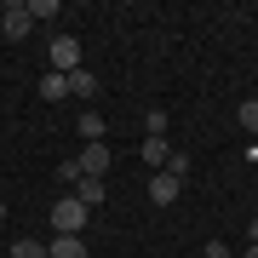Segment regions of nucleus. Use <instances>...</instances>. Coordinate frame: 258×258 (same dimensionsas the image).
<instances>
[{
  "instance_id": "10",
  "label": "nucleus",
  "mask_w": 258,
  "mask_h": 258,
  "mask_svg": "<svg viewBox=\"0 0 258 258\" xmlns=\"http://www.w3.org/2000/svg\"><path fill=\"white\" fill-rule=\"evenodd\" d=\"M69 195H75V201H81V207H86V212H92V207H98V201H103V178H81V184H75V189H69Z\"/></svg>"
},
{
  "instance_id": "14",
  "label": "nucleus",
  "mask_w": 258,
  "mask_h": 258,
  "mask_svg": "<svg viewBox=\"0 0 258 258\" xmlns=\"http://www.w3.org/2000/svg\"><path fill=\"white\" fill-rule=\"evenodd\" d=\"M241 126L258 138V98H247V103H241Z\"/></svg>"
},
{
  "instance_id": "1",
  "label": "nucleus",
  "mask_w": 258,
  "mask_h": 258,
  "mask_svg": "<svg viewBox=\"0 0 258 258\" xmlns=\"http://www.w3.org/2000/svg\"><path fill=\"white\" fill-rule=\"evenodd\" d=\"M86 218H92V212H86L81 201H75V195L52 201V230H57V235H81V230H86Z\"/></svg>"
},
{
  "instance_id": "11",
  "label": "nucleus",
  "mask_w": 258,
  "mask_h": 258,
  "mask_svg": "<svg viewBox=\"0 0 258 258\" xmlns=\"http://www.w3.org/2000/svg\"><path fill=\"white\" fill-rule=\"evenodd\" d=\"M69 98H98V75L92 69H75L69 75Z\"/></svg>"
},
{
  "instance_id": "16",
  "label": "nucleus",
  "mask_w": 258,
  "mask_h": 258,
  "mask_svg": "<svg viewBox=\"0 0 258 258\" xmlns=\"http://www.w3.org/2000/svg\"><path fill=\"white\" fill-rule=\"evenodd\" d=\"M207 258H230V247L224 241H207Z\"/></svg>"
},
{
  "instance_id": "17",
  "label": "nucleus",
  "mask_w": 258,
  "mask_h": 258,
  "mask_svg": "<svg viewBox=\"0 0 258 258\" xmlns=\"http://www.w3.org/2000/svg\"><path fill=\"white\" fill-rule=\"evenodd\" d=\"M247 247H258V218H252V224H247Z\"/></svg>"
},
{
  "instance_id": "15",
  "label": "nucleus",
  "mask_w": 258,
  "mask_h": 258,
  "mask_svg": "<svg viewBox=\"0 0 258 258\" xmlns=\"http://www.w3.org/2000/svg\"><path fill=\"white\" fill-rule=\"evenodd\" d=\"M29 18H57V0H29Z\"/></svg>"
},
{
  "instance_id": "12",
  "label": "nucleus",
  "mask_w": 258,
  "mask_h": 258,
  "mask_svg": "<svg viewBox=\"0 0 258 258\" xmlns=\"http://www.w3.org/2000/svg\"><path fill=\"white\" fill-rule=\"evenodd\" d=\"M6 252H12V258H46V247H40L35 235H23V241H12Z\"/></svg>"
},
{
  "instance_id": "2",
  "label": "nucleus",
  "mask_w": 258,
  "mask_h": 258,
  "mask_svg": "<svg viewBox=\"0 0 258 258\" xmlns=\"http://www.w3.org/2000/svg\"><path fill=\"white\" fill-rule=\"evenodd\" d=\"M46 69L52 75H75V69H81V40H75V35H57L52 52H46Z\"/></svg>"
},
{
  "instance_id": "13",
  "label": "nucleus",
  "mask_w": 258,
  "mask_h": 258,
  "mask_svg": "<svg viewBox=\"0 0 258 258\" xmlns=\"http://www.w3.org/2000/svg\"><path fill=\"white\" fill-rule=\"evenodd\" d=\"M144 126H149V138H166V109H144Z\"/></svg>"
},
{
  "instance_id": "3",
  "label": "nucleus",
  "mask_w": 258,
  "mask_h": 258,
  "mask_svg": "<svg viewBox=\"0 0 258 258\" xmlns=\"http://www.w3.org/2000/svg\"><path fill=\"white\" fill-rule=\"evenodd\" d=\"M29 29H35V18H29V0H6V6H0V35H6V40H23Z\"/></svg>"
},
{
  "instance_id": "4",
  "label": "nucleus",
  "mask_w": 258,
  "mask_h": 258,
  "mask_svg": "<svg viewBox=\"0 0 258 258\" xmlns=\"http://www.w3.org/2000/svg\"><path fill=\"white\" fill-rule=\"evenodd\" d=\"M109 144H86L81 149V155H75V166H81V178H103V172H109Z\"/></svg>"
},
{
  "instance_id": "18",
  "label": "nucleus",
  "mask_w": 258,
  "mask_h": 258,
  "mask_svg": "<svg viewBox=\"0 0 258 258\" xmlns=\"http://www.w3.org/2000/svg\"><path fill=\"white\" fill-rule=\"evenodd\" d=\"M247 161H258V138H252V144H247Z\"/></svg>"
},
{
  "instance_id": "5",
  "label": "nucleus",
  "mask_w": 258,
  "mask_h": 258,
  "mask_svg": "<svg viewBox=\"0 0 258 258\" xmlns=\"http://www.w3.org/2000/svg\"><path fill=\"white\" fill-rule=\"evenodd\" d=\"M178 189H184V178H172V172H155V178H149V201H155V207H172Z\"/></svg>"
},
{
  "instance_id": "9",
  "label": "nucleus",
  "mask_w": 258,
  "mask_h": 258,
  "mask_svg": "<svg viewBox=\"0 0 258 258\" xmlns=\"http://www.w3.org/2000/svg\"><path fill=\"white\" fill-rule=\"evenodd\" d=\"M40 98H46V103H63L69 98V75H52L46 69V75H40Z\"/></svg>"
},
{
  "instance_id": "6",
  "label": "nucleus",
  "mask_w": 258,
  "mask_h": 258,
  "mask_svg": "<svg viewBox=\"0 0 258 258\" xmlns=\"http://www.w3.org/2000/svg\"><path fill=\"white\" fill-rule=\"evenodd\" d=\"M138 161H144V166H155V172H161V166L172 161V144H166V138H144V144H138Z\"/></svg>"
},
{
  "instance_id": "8",
  "label": "nucleus",
  "mask_w": 258,
  "mask_h": 258,
  "mask_svg": "<svg viewBox=\"0 0 258 258\" xmlns=\"http://www.w3.org/2000/svg\"><path fill=\"white\" fill-rule=\"evenodd\" d=\"M75 126H81V138H86V144H103V132H109L98 109H81V115H75Z\"/></svg>"
},
{
  "instance_id": "19",
  "label": "nucleus",
  "mask_w": 258,
  "mask_h": 258,
  "mask_svg": "<svg viewBox=\"0 0 258 258\" xmlns=\"http://www.w3.org/2000/svg\"><path fill=\"white\" fill-rule=\"evenodd\" d=\"M247 258H258V247H247Z\"/></svg>"
},
{
  "instance_id": "7",
  "label": "nucleus",
  "mask_w": 258,
  "mask_h": 258,
  "mask_svg": "<svg viewBox=\"0 0 258 258\" xmlns=\"http://www.w3.org/2000/svg\"><path fill=\"white\" fill-rule=\"evenodd\" d=\"M46 258H86V241L81 235H52L46 241Z\"/></svg>"
}]
</instances>
